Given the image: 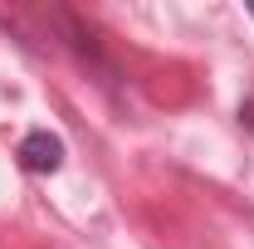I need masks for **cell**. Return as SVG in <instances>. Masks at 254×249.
Segmentation results:
<instances>
[{"mask_svg": "<svg viewBox=\"0 0 254 249\" xmlns=\"http://www.w3.org/2000/svg\"><path fill=\"white\" fill-rule=\"evenodd\" d=\"M20 166L25 171H34V176H54L64 166V142L54 137V132H30L25 142H20Z\"/></svg>", "mask_w": 254, "mask_h": 249, "instance_id": "cell-1", "label": "cell"}, {"mask_svg": "<svg viewBox=\"0 0 254 249\" xmlns=\"http://www.w3.org/2000/svg\"><path fill=\"white\" fill-rule=\"evenodd\" d=\"M250 15H254V5H250Z\"/></svg>", "mask_w": 254, "mask_h": 249, "instance_id": "cell-2", "label": "cell"}]
</instances>
